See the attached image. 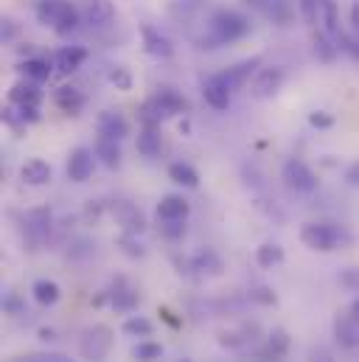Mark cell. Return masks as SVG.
<instances>
[{
  "label": "cell",
  "instance_id": "6da1fadb",
  "mask_svg": "<svg viewBox=\"0 0 359 362\" xmlns=\"http://www.w3.org/2000/svg\"><path fill=\"white\" fill-rule=\"evenodd\" d=\"M250 20L233 8H219L213 11V17L208 20V34L202 37V48H219L228 42H236L242 37L250 34Z\"/></svg>",
  "mask_w": 359,
  "mask_h": 362
},
{
  "label": "cell",
  "instance_id": "7a4b0ae2",
  "mask_svg": "<svg viewBox=\"0 0 359 362\" xmlns=\"http://www.w3.org/2000/svg\"><path fill=\"white\" fill-rule=\"evenodd\" d=\"M34 14L42 25L54 28L57 34L68 37L79 28L82 23V14H79V6H73L71 0H37L34 6Z\"/></svg>",
  "mask_w": 359,
  "mask_h": 362
},
{
  "label": "cell",
  "instance_id": "3957f363",
  "mask_svg": "<svg viewBox=\"0 0 359 362\" xmlns=\"http://www.w3.org/2000/svg\"><path fill=\"white\" fill-rule=\"evenodd\" d=\"M300 242L309 247V250H320V253H329V250H337L348 242V233L340 230L337 225H329V222H309L303 225L300 230Z\"/></svg>",
  "mask_w": 359,
  "mask_h": 362
},
{
  "label": "cell",
  "instance_id": "277c9868",
  "mask_svg": "<svg viewBox=\"0 0 359 362\" xmlns=\"http://www.w3.org/2000/svg\"><path fill=\"white\" fill-rule=\"evenodd\" d=\"M79 14L88 28H107L115 20V6L110 0H79Z\"/></svg>",
  "mask_w": 359,
  "mask_h": 362
},
{
  "label": "cell",
  "instance_id": "5b68a950",
  "mask_svg": "<svg viewBox=\"0 0 359 362\" xmlns=\"http://www.w3.org/2000/svg\"><path fill=\"white\" fill-rule=\"evenodd\" d=\"M259 17H264L275 25H289L295 20V8L289 0H245Z\"/></svg>",
  "mask_w": 359,
  "mask_h": 362
},
{
  "label": "cell",
  "instance_id": "8992f818",
  "mask_svg": "<svg viewBox=\"0 0 359 362\" xmlns=\"http://www.w3.org/2000/svg\"><path fill=\"white\" fill-rule=\"evenodd\" d=\"M283 180H286V185H289L292 191H298V194H309V191L317 188L314 172H312L303 160H298V158H292V160L283 163Z\"/></svg>",
  "mask_w": 359,
  "mask_h": 362
},
{
  "label": "cell",
  "instance_id": "52a82bcc",
  "mask_svg": "<svg viewBox=\"0 0 359 362\" xmlns=\"http://www.w3.org/2000/svg\"><path fill=\"white\" fill-rule=\"evenodd\" d=\"M141 37H143V51H146L149 57H155V59H169V57L175 54L172 40H169L160 28H155L152 23H143V25H141Z\"/></svg>",
  "mask_w": 359,
  "mask_h": 362
},
{
  "label": "cell",
  "instance_id": "ba28073f",
  "mask_svg": "<svg viewBox=\"0 0 359 362\" xmlns=\"http://www.w3.org/2000/svg\"><path fill=\"white\" fill-rule=\"evenodd\" d=\"M23 228H25V236L31 245H42L51 233V211L48 208H34L25 214L23 219Z\"/></svg>",
  "mask_w": 359,
  "mask_h": 362
},
{
  "label": "cell",
  "instance_id": "9c48e42d",
  "mask_svg": "<svg viewBox=\"0 0 359 362\" xmlns=\"http://www.w3.org/2000/svg\"><path fill=\"white\" fill-rule=\"evenodd\" d=\"M93 169H95V152H90L85 146L71 152V158H68V177L71 180L88 182L93 177Z\"/></svg>",
  "mask_w": 359,
  "mask_h": 362
},
{
  "label": "cell",
  "instance_id": "30bf717a",
  "mask_svg": "<svg viewBox=\"0 0 359 362\" xmlns=\"http://www.w3.org/2000/svg\"><path fill=\"white\" fill-rule=\"evenodd\" d=\"M112 214H115V219H118V225L126 230V233H141L143 228H146V219H143V211L138 208V205H132V202H126V199H118L115 205H112Z\"/></svg>",
  "mask_w": 359,
  "mask_h": 362
},
{
  "label": "cell",
  "instance_id": "8fae6325",
  "mask_svg": "<svg viewBox=\"0 0 359 362\" xmlns=\"http://www.w3.org/2000/svg\"><path fill=\"white\" fill-rule=\"evenodd\" d=\"M110 346H112L110 329L95 326V329H90L88 334H85V340H82V354H85L88 360H104L107 351H110Z\"/></svg>",
  "mask_w": 359,
  "mask_h": 362
},
{
  "label": "cell",
  "instance_id": "7c38bea8",
  "mask_svg": "<svg viewBox=\"0 0 359 362\" xmlns=\"http://www.w3.org/2000/svg\"><path fill=\"white\" fill-rule=\"evenodd\" d=\"M202 95H205V101H208L213 110H228V107H230V95H233V90L228 88V82H225L219 74H213L211 79H205Z\"/></svg>",
  "mask_w": 359,
  "mask_h": 362
},
{
  "label": "cell",
  "instance_id": "4fadbf2b",
  "mask_svg": "<svg viewBox=\"0 0 359 362\" xmlns=\"http://www.w3.org/2000/svg\"><path fill=\"white\" fill-rule=\"evenodd\" d=\"M283 85V71L281 68H261L253 79V95L256 98H269L281 90Z\"/></svg>",
  "mask_w": 359,
  "mask_h": 362
},
{
  "label": "cell",
  "instance_id": "5bb4252c",
  "mask_svg": "<svg viewBox=\"0 0 359 362\" xmlns=\"http://www.w3.org/2000/svg\"><path fill=\"white\" fill-rule=\"evenodd\" d=\"M95 127H98V135H101V138H112V141H121V138H126V132H129L126 118H124L121 112H115V110L101 112Z\"/></svg>",
  "mask_w": 359,
  "mask_h": 362
},
{
  "label": "cell",
  "instance_id": "9a60e30c",
  "mask_svg": "<svg viewBox=\"0 0 359 362\" xmlns=\"http://www.w3.org/2000/svg\"><path fill=\"white\" fill-rule=\"evenodd\" d=\"M261 65V59L259 57H253V59H245V62H236L233 68H228L225 74H219L225 82H228V88L230 90H239V88H245L247 82H250V76L256 74V68Z\"/></svg>",
  "mask_w": 359,
  "mask_h": 362
},
{
  "label": "cell",
  "instance_id": "2e32d148",
  "mask_svg": "<svg viewBox=\"0 0 359 362\" xmlns=\"http://www.w3.org/2000/svg\"><path fill=\"white\" fill-rule=\"evenodd\" d=\"M8 101H11L14 107H28V104L40 107V101H42V90H40V85H37V82H31V79H20V82L8 90Z\"/></svg>",
  "mask_w": 359,
  "mask_h": 362
},
{
  "label": "cell",
  "instance_id": "e0dca14e",
  "mask_svg": "<svg viewBox=\"0 0 359 362\" xmlns=\"http://www.w3.org/2000/svg\"><path fill=\"white\" fill-rule=\"evenodd\" d=\"M188 199H182L177 194H169V197H163L160 199V205H158V219L160 222H185V216H188Z\"/></svg>",
  "mask_w": 359,
  "mask_h": 362
},
{
  "label": "cell",
  "instance_id": "ac0fdd59",
  "mask_svg": "<svg viewBox=\"0 0 359 362\" xmlns=\"http://www.w3.org/2000/svg\"><path fill=\"white\" fill-rule=\"evenodd\" d=\"M85 59H88V48H82V45H65V48L57 51L54 65H57L62 74H73L76 68L85 65Z\"/></svg>",
  "mask_w": 359,
  "mask_h": 362
},
{
  "label": "cell",
  "instance_id": "d6986e66",
  "mask_svg": "<svg viewBox=\"0 0 359 362\" xmlns=\"http://www.w3.org/2000/svg\"><path fill=\"white\" fill-rule=\"evenodd\" d=\"M334 334H337L340 346L354 349V346H359V320L354 317V315H343V317H337V320H334Z\"/></svg>",
  "mask_w": 359,
  "mask_h": 362
},
{
  "label": "cell",
  "instance_id": "ffe728a7",
  "mask_svg": "<svg viewBox=\"0 0 359 362\" xmlns=\"http://www.w3.org/2000/svg\"><path fill=\"white\" fill-rule=\"evenodd\" d=\"M93 152H95V158H98L107 169H118V166H121V146H118V141H112V138H101V135H98Z\"/></svg>",
  "mask_w": 359,
  "mask_h": 362
},
{
  "label": "cell",
  "instance_id": "44dd1931",
  "mask_svg": "<svg viewBox=\"0 0 359 362\" xmlns=\"http://www.w3.org/2000/svg\"><path fill=\"white\" fill-rule=\"evenodd\" d=\"M160 146H163L160 127H143L141 135H138V152L143 158H158L160 155Z\"/></svg>",
  "mask_w": 359,
  "mask_h": 362
},
{
  "label": "cell",
  "instance_id": "7402d4cb",
  "mask_svg": "<svg viewBox=\"0 0 359 362\" xmlns=\"http://www.w3.org/2000/svg\"><path fill=\"white\" fill-rule=\"evenodd\" d=\"M312 45H314V57H317L320 62H326V65H329V62H334V59H337L340 45H337V42H334V40H331V37H329L323 28H317V31H314Z\"/></svg>",
  "mask_w": 359,
  "mask_h": 362
},
{
  "label": "cell",
  "instance_id": "603a6c76",
  "mask_svg": "<svg viewBox=\"0 0 359 362\" xmlns=\"http://www.w3.org/2000/svg\"><path fill=\"white\" fill-rule=\"evenodd\" d=\"M57 104H59L68 115H79V112H82V107H85V95H82L79 88L65 85V88H59V90H57Z\"/></svg>",
  "mask_w": 359,
  "mask_h": 362
},
{
  "label": "cell",
  "instance_id": "cb8c5ba5",
  "mask_svg": "<svg viewBox=\"0 0 359 362\" xmlns=\"http://www.w3.org/2000/svg\"><path fill=\"white\" fill-rule=\"evenodd\" d=\"M155 98H158V104L163 107V112H166V115L188 112V101H185L177 90H172V88H160V90L155 93Z\"/></svg>",
  "mask_w": 359,
  "mask_h": 362
},
{
  "label": "cell",
  "instance_id": "d4e9b609",
  "mask_svg": "<svg viewBox=\"0 0 359 362\" xmlns=\"http://www.w3.org/2000/svg\"><path fill=\"white\" fill-rule=\"evenodd\" d=\"M20 74H23L25 79H31V82L42 85V82H48V79H51V65H48L45 59H37V57H31V59L20 62Z\"/></svg>",
  "mask_w": 359,
  "mask_h": 362
},
{
  "label": "cell",
  "instance_id": "484cf974",
  "mask_svg": "<svg viewBox=\"0 0 359 362\" xmlns=\"http://www.w3.org/2000/svg\"><path fill=\"white\" fill-rule=\"evenodd\" d=\"M20 177L28 182V185H45V182L51 180V166L45 160H28L20 169Z\"/></svg>",
  "mask_w": 359,
  "mask_h": 362
},
{
  "label": "cell",
  "instance_id": "4316f807",
  "mask_svg": "<svg viewBox=\"0 0 359 362\" xmlns=\"http://www.w3.org/2000/svg\"><path fill=\"white\" fill-rule=\"evenodd\" d=\"M256 262H259V267H264V270L278 267V264L283 262V247H281L278 242H264V245L256 250Z\"/></svg>",
  "mask_w": 359,
  "mask_h": 362
},
{
  "label": "cell",
  "instance_id": "83f0119b",
  "mask_svg": "<svg viewBox=\"0 0 359 362\" xmlns=\"http://www.w3.org/2000/svg\"><path fill=\"white\" fill-rule=\"evenodd\" d=\"M191 267L199 270L202 275H205V272H208V275H219V272H222V259H219L213 250L205 247V250H199V253L191 259Z\"/></svg>",
  "mask_w": 359,
  "mask_h": 362
},
{
  "label": "cell",
  "instance_id": "f1b7e54d",
  "mask_svg": "<svg viewBox=\"0 0 359 362\" xmlns=\"http://www.w3.org/2000/svg\"><path fill=\"white\" fill-rule=\"evenodd\" d=\"M138 303H141V298H138V292L135 289H129V286H118L115 292H112V306H115V312H135L138 309Z\"/></svg>",
  "mask_w": 359,
  "mask_h": 362
},
{
  "label": "cell",
  "instance_id": "f546056e",
  "mask_svg": "<svg viewBox=\"0 0 359 362\" xmlns=\"http://www.w3.org/2000/svg\"><path fill=\"white\" fill-rule=\"evenodd\" d=\"M169 177L175 182H180V185H185V188H196V185H199L196 169L188 166V163H172V166H169Z\"/></svg>",
  "mask_w": 359,
  "mask_h": 362
},
{
  "label": "cell",
  "instance_id": "4dcf8cb0",
  "mask_svg": "<svg viewBox=\"0 0 359 362\" xmlns=\"http://www.w3.org/2000/svg\"><path fill=\"white\" fill-rule=\"evenodd\" d=\"M31 292H34L37 303H42V306H54V303L59 300V295H62V292H59V286H57L54 281H45V278H42V281H37Z\"/></svg>",
  "mask_w": 359,
  "mask_h": 362
},
{
  "label": "cell",
  "instance_id": "1f68e13d",
  "mask_svg": "<svg viewBox=\"0 0 359 362\" xmlns=\"http://www.w3.org/2000/svg\"><path fill=\"white\" fill-rule=\"evenodd\" d=\"M289 351V334L286 332H281V329H275L272 334H269V343H267V357L272 362H278L283 354Z\"/></svg>",
  "mask_w": 359,
  "mask_h": 362
},
{
  "label": "cell",
  "instance_id": "d6a6232c",
  "mask_svg": "<svg viewBox=\"0 0 359 362\" xmlns=\"http://www.w3.org/2000/svg\"><path fill=\"white\" fill-rule=\"evenodd\" d=\"M132 357H135L138 362H155V360H160V357H163V349H160L158 343L143 340V343H138V346H135Z\"/></svg>",
  "mask_w": 359,
  "mask_h": 362
},
{
  "label": "cell",
  "instance_id": "836d02e7",
  "mask_svg": "<svg viewBox=\"0 0 359 362\" xmlns=\"http://www.w3.org/2000/svg\"><path fill=\"white\" fill-rule=\"evenodd\" d=\"M124 334H129V337H152V323L146 320V317H129L126 323H124Z\"/></svg>",
  "mask_w": 359,
  "mask_h": 362
},
{
  "label": "cell",
  "instance_id": "e575fe53",
  "mask_svg": "<svg viewBox=\"0 0 359 362\" xmlns=\"http://www.w3.org/2000/svg\"><path fill=\"white\" fill-rule=\"evenodd\" d=\"M118 245H121V250H124L129 259H141V256L146 253L143 245L138 242V233H126V230H124V236L118 239Z\"/></svg>",
  "mask_w": 359,
  "mask_h": 362
},
{
  "label": "cell",
  "instance_id": "d590c367",
  "mask_svg": "<svg viewBox=\"0 0 359 362\" xmlns=\"http://www.w3.org/2000/svg\"><path fill=\"white\" fill-rule=\"evenodd\" d=\"M298 6H300V14H303V20L309 25L320 23V6H317V0H298Z\"/></svg>",
  "mask_w": 359,
  "mask_h": 362
},
{
  "label": "cell",
  "instance_id": "8d00e7d4",
  "mask_svg": "<svg viewBox=\"0 0 359 362\" xmlns=\"http://www.w3.org/2000/svg\"><path fill=\"white\" fill-rule=\"evenodd\" d=\"M110 82L115 85V90H129L132 88V76L126 68H112L110 71Z\"/></svg>",
  "mask_w": 359,
  "mask_h": 362
},
{
  "label": "cell",
  "instance_id": "74e56055",
  "mask_svg": "<svg viewBox=\"0 0 359 362\" xmlns=\"http://www.w3.org/2000/svg\"><path fill=\"white\" fill-rule=\"evenodd\" d=\"M160 233L169 239V242H177L185 236V222H163L160 225Z\"/></svg>",
  "mask_w": 359,
  "mask_h": 362
},
{
  "label": "cell",
  "instance_id": "f35d334b",
  "mask_svg": "<svg viewBox=\"0 0 359 362\" xmlns=\"http://www.w3.org/2000/svg\"><path fill=\"white\" fill-rule=\"evenodd\" d=\"M340 284H343L346 289H351V292H359V270H354V267L343 270L340 272Z\"/></svg>",
  "mask_w": 359,
  "mask_h": 362
},
{
  "label": "cell",
  "instance_id": "ab89813d",
  "mask_svg": "<svg viewBox=\"0 0 359 362\" xmlns=\"http://www.w3.org/2000/svg\"><path fill=\"white\" fill-rule=\"evenodd\" d=\"M3 309H6L8 315H25V303H23V300H20V295H14V292L3 300Z\"/></svg>",
  "mask_w": 359,
  "mask_h": 362
},
{
  "label": "cell",
  "instance_id": "60d3db41",
  "mask_svg": "<svg viewBox=\"0 0 359 362\" xmlns=\"http://www.w3.org/2000/svg\"><path fill=\"white\" fill-rule=\"evenodd\" d=\"M11 362H71L65 354H31V357H17Z\"/></svg>",
  "mask_w": 359,
  "mask_h": 362
},
{
  "label": "cell",
  "instance_id": "b9f144b4",
  "mask_svg": "<svg viewBox=\"0 0 359 362\" xmlns=\"http://www.w3.org/2000/svg\"><path fill=\"white\" fill-rule=\"evenodd\" d=\"M309 124L317 127V129H329V127H334V115H329V112H312L309 115Z\"/></svg>",
  "mask_w": 359,
  "mask_h": 362
},
{
  "label": "cell",
  "instance_id": "7bdbcfd3",
  "mask_svg": "<svg viewBox=\"0 0 359 362\" xmlns=\"http://www.w3.org/2000/svg\"><path fill=\"white\" fill-rule=\"evenodd\" d=\"M250 298L259 300V303H264V306H272V303H275V295H272V289H267V286H256V289L250 292Z\"/></svg>",
  "mask_w": 359,
  "mask_h": 362
},
{
  "label": "cell",
  "instance_id": "ee69618b",
  "mask_svg": "<svg viewBox=\"0 0 359 362\" xmlns=\"http://www.w3.org/2000/svg\"><path fill=\"white\" fill-rule=\"evenodd\" d=\"M17 110H20V115H23L25 124H37V121H40V107L28 104V107H17Z\"/></svg>",
  "mask_w": 359,
  "mask_h": 362
},
{
  "label": "cell",
  "instance_id": "f6af8a7d",
  "mask_svg": "<svg viewBox=\"0 0 359 362\" xmlns=\"http://www.w3.org/2000/svg\"><path fill=\"white\" fill-rule=\"evenodd\" d=\"M245 340L239 334H222V346H230V349H239Z\"/></svg>",
  "mask_w": 359,
  "mask_h": 362
},
{
  "label": "cell",
  "instance_id": "bcb514c9",
  "mask_svg": "<svg viewBox=\"0 0 359 362\" xmlns=\"http://www.w3.org/2000/svg\"><path fill=\"white\" fill-rule=\"evenodd\" d=\"M346 180L351 182V185H359V160L348 166V172H346Z\"/></svg>",
  "mask_w": 359,
  "mask_h": 362
},
{
  "label": "cell",
  "instance_id": "7dc6e473",
  "mask_svg": "<svg viewBox=\"0 0 359 362\" xmlns=\"http://www.w3.org/2000/svg\"><path fill=\"white\" fill-rule=\"evenodd\" d=\"M312 362H331V354L320 349V351H314V354H312Z\"/></svg>",
  "mask_w": 359,
  "mask_h": 362
},
{
  "label": "cell",
  "instance_id": "c3c4849f",
  "mask_svg": "<svg viewBox=\"0 0 359 362\" xmlns=\"http://www.w3.org/2000/svg\"><path fill=\"white\" fill-rule=\"evenodd\" d=\"M351 23L359 28V0H354V3H351Z\"/></svg>",
  "mask_w": 359,
  "mask_h": 362
},
{
  "label": "cell",
  "instance_id": "681fc988",
  "mask_svg": "<svg viewBox=\"0 0 359 362\" xmlns=\"http://www.w3.org/2000/svg\"><path fill=\"white\" fill-rule=\"evenodd\" d=\"M351 315H354V317L359 320V298L354 300V306H351Z\"/></svg>",
  "mask_w": 359,
  "mask_h": 362
},
{
  "label": "cell",
  "instance_id": "f907efd6",
  "mask_svg": "<svg viewBox=\"0 0 359 362\" xmlns=\"http://www.w3.org/2000/svg\"><path fill=\"white\" fill-rule=\"evenodd\" d=\"M351 54H354V57L359 59V37L354 40V45H351Z\"/></svg>",
  "mask_w": 359,
  "mask_h": 362
},
{
  "label": "cell",
  "instance_id": "816d5d0a",
  "mask_svg": "<svg viewBox=\"0 0 359 362\" xmlns=\"http://www.w3.org/2000/svg\"><path fill=\"white\" fill-rule=\"evenodd\" d=\"M182 362H188V360H182Z\"/></svg>",
  "mask_w": 359,
  "mask_h": 362
}]
</instances>
